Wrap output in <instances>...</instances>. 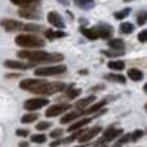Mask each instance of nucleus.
Segmentation results:
<instances>
[{
  "instance_id": "nucleus-1",
  "label": "nucleus",
  "mask_w": 147,
  "mask_h": 147,
  "mask_svg": "<svg viewBox=\"0 0 147 147\" xmlns=\"http://www.w3.org/2000/svg\"><path fill=\"white\" fill-rule=\"evenodd\" d=\"M20 58H25L30 62H40V63H45V62H59L63 59V56L59 53H48L44 51H21L17 53Z\"/></svg>"
},
{
  "instance_id": "nucleus-2",
  "label": "nucleus",
  "mask_w": 147,
  "mask_h": 147,
  "mask_svg": "<svg viewBox=\"0 0 147 147\" xmlns=\"http://www.w3.org/2000/svg\"><path fill=\"white\" fill-rule=\"evenodd\" d=\"M80 32L89 40H97V39H109L114 34V28L109 25H99L90 28L80 27Z\"/></svg>"
},
{
  "instance_id": "nucleus-3",
  "label": "nucleus",
  "mask_w": 147,
  "mask_h": 147,
  "mask_svg": "<svg viewBox=\"0 0 147 147\" xmlns=\"http://www.w3.org/2000/svg\"><path fill=\"white\" fill-rule=\"evenodd\" d=\"M16 44L22 48H40V47L45 45V41L41 38L36 35H31V34H22V35H18L14 39Z\"/></svg>"
},
{
  "instance_id": "nucleus-4",
  "label": "nucleus",
  "mask_w": 147,
  "mask_h": 147,
  "mask_svg": "<svg viewBox=\"0 0 147 147\" xmlns=\"http://www.w3.org/2000/svg\"><path fill=\"white\" fill-rule=\"evenodd\" d=\"M66 88V84L62 83V81H54V83H44L43 85H40L38 89H36L35 93L38 94H56L62 92Z\"/></svg>"
},
{
  "instance_id": "nucleus-5",
  "label": "nucleus",
  "mask_w": 147,
  "mask_h": 147,
  "mask_svg": "<svg viewBox=\"0 0 147 147\" xmlns=\"http://www.w3.org/2000/svg\"><path fill=\"white\" fill-rule=\"evenodd\" d=\"M67 67L65 65L61 66H48V67H40V69L35 70L36 76H52V75H59L66 71Z\"/></svg>"
},
{
  "instance_id": "nucleus-6",
  "label": "nucleus",
  "mask_w": 147,
  "mask_h": 147,
  "mask_svg": "<svg viewBox=\"0 0 147 147\" xmlns=\"http://www.w3.org/2000/svg\"><path fill=\"white\" fill-rule=\"evenodd\" d=\"M44 83H47V81L43 80V79H25V80H22L20 83V88L23 89V90L35 93L36 89L40 85H43Z\"/></svg>"
},
{
  "instance_id": "nucleus-7",
  "label": "nucleus",
  "mask_w": 147,
  "mask_h": 147,
  "mask_svg": "<svg viewBox=\"0 0 147 147\" xmlns=\"http://www.w3.org/2000/svg\"><path fill=\"white\" fill-rule=\"evenodd\" d=\"M49 103L48 99L45 98H30L27 99V101L23 103V107H25L26 110H39L41 109V107L47 106V105Z\"/></svg>"
},
{
  "instance_id": "nucleus-8",
  "label": "nucleus",
  "mask_w": 147,
  "mask_h": 147,
  "mask_svg": "<svg viewBox=\"0 0 147 147\" xmlns=\"http://www.w3.org/2000/svg\"><path fill=\"white\" fill-rule=\"evenodd\" d=\"M70 109H71L70 105H54V106H51L45 111V116L47 117L58 116V115H61L62 112H65L66 110H70Z\"/></svg>"
},
{
  "instance_id": "nucleus-9",
  "label": "nucleus",
  "mask_w": 147,
  "mask_h": 147,
  "mask_svg": "<svg viewBox=\"0 0 147 147\" xmlns=\"http://www.w3.org/2000/svg\"><path fill=\"white\" fill-rule=\"evenodd\" d=\"M102 130V128L101 127H94V128H92V129H85L84 130V133L80 136V137L78 138L79 140V142L80 143H85V142H88V141H90L92 138H94L97 134H98L99 132Z\"/></svg>"
},
{
  "instance_id": "nucleus-10",
  "label": "nucleus",
  "mask_w": 147,
  "mask_h": 147,
  "mask_svg": "<svg viewBox=\"0 0 147 147\" xmlns=\"http://www.w3.org/2000/svg\"><path fill=\"white\" fill-rule=\"evenodd\" d=\"M123 134V129H115V128H109L107 130L103 132V137L99 140L98 143H102V142H110V141L115 140L116 137Z\"/></svg>"
},
{
  "instance_id": "nucleus-11",
  "label": "nucleus",
  "mask_w": 147,
  "mask_h": 147,
  "mask_svg": "<svg viewBox=\"0 0 147 147\" xmlns=\"http://www.w3.org/2000/svg\"><path fill=\"white\" fill-rule=\"evenodd\" d=\"M1 26L7 31H18V30H23V27H25L23 23L14 21V20H3Z\"/></svg>"
},
{
  "instance_id": "nucleus-12",
  "label": "nucleus",
  "mask_w": 147,
  "mask_h": 147,
  "mask_svg": "<svg viewBox=\"0 0 147 147\" xmlns=\"http://www.w3.org/2000/svg\"><path fill=\"white\" fill-rule=\"evenodd\" d=\"M48 22L51 25H53L54 27L63 28L65 27V21L61 17V14H58L57 12H49L48 13Z\"/></svg>"
},
{
  "instance_id": "nucleus-13",
  "label": "nucleus",
  "mask_w": 147,
  "mask_h": 147,
  "mask_svg": "<svg viewBox=\"0 0 147 147\" xmlns=\"http://www.w3.org/2000/svg\"><path fill=\"white\" fill-rule=\"evenodd\" d=\"M18 13H20L21 17L26 18V20H38V18H40V16L36 12L35 8H23Z\"/></svg>"
},
{
  "instance_id": "nucleus-14",
  "label": "nucleus",
  "mask_w": 147,
  "mask_h": 147,
  "mask_svg": "<svg viewBox=\"0 0 147 147\" xmlns=\"http://www.w3.org/2000/svg\"><path fill=\"white\" fill-rule=\"evenodd\" d=\"M10 3L22 8H36L40 5V0H10Z\"/></svg>"
},
{
  "instance_id": "nucleus-15",
  "label": "nucleus",
  "mask_w": 147,
  "mask_h": 147,
  "mask_svg": "<svg viewBox=\"0 0 147 147\" xmlns=\"http://www.w3.org/2000/svg\"><path fill=\"white\" fill-rule=\"evenodd\" d=\"M4 65L9 69H20V70H27L32 66V63H25L21 61H5Z\"/></svg>"
},
{
  "instance_id": "nucleus-16",
  "label": "nucleus",
  "mask_w": 147,
  "mask_h": 147,
  "mask_svg": "<svg viewBox=\"0 0 147 147\" xmlns=\"http://www.w3.org/2000/svg\"><path fill=\"white\" fill-rule=\"evenodd\" d=\"M81 115H85V112L81 111V110H80V111H72V112H69V114H66L61 120H59V121H61V124H69L70 121L78 119V117L81 116Z\"/></svg>"
},
{
  "instance_id": "nucleus-17",
  "label": "nucleus",
  "mask_w": 147,
  "mask_h": 147,
  "mask_svg": "<svg viewBox=\"0 0 147 147\" xmlns=\"http://www.w3.org/2000/svg\"><path fill=\"white\" fill-rule=\"evenodd\" d=\"M74 3H75L76 7L80 8V9H83V10L92 9V8L94 7V4H96L94 0H74Z\"/></svg>"
},
{
  "instance_id": "nucleus-18",
  "label": "nucleus",
  "mask_w": 147,
  "mask_h": 147,
  "mask_svg": "<svg viewBox=\"0 0 147 147\" xmlns=\"http://www.w3.org/2000/svg\"><path fill=\"white\" fill-rule=\"evenodd\" d=\"M90 120L92 119H88V117H85V119H81V120H79V121H76V123H74V124H71L69 127V132L71 133V132H75V130H80L81 128L84 127V125H86V124H89L90 123Z\"/></svg>"
},
{
  "instance_id": "nucleus-19",
  "label": "nucleus",
  "mask_w": 147,
  "mask_h": 147,
  "mask_svg": "<svg viewBox=\"0 0 147 147\" xmlns=\"http://www.w3.org/2000/svg\"><path fill=\"white\" fill-rule=\"evenodd\" d=\"M94 99H96V97H94V96H89V97H86V98L80 99V101L76 102V103H75V107H76L78 110H84L86 106H89L90 103H93Z\"/></svg>"
},
{
  "instance_id": "nucleus-20",
  "label": "nucleus",
  "mask_w": 147,
  "mask_h": 147,
  "mask_svg": "<svg viewBox=\"0 0 147 147\" xmlns=\"http://www.w3.org/2000/svg\"><path fill=\"white\" fill-rule=\"evenodd\" d=\"M107 99H103V101H99V102H97V103H94L93 106H90V107H88L86 110H84V112H85V115H89V114H93V112H97L98 110H101L102 107L105 106V105L107 103Z\"/></svg>"
},
{
  "instance_id": "nucleus-21",
  "label": "nucleus",
  "mask_w": 147,
  "mask_h": 147,
  "mask_svg": "<svg viewBox=\"0 0 147 147\" xmlns=\"http://www.w3.org/2000/svg\"><path fill=\"white\" fill-rule=\"evenodd\" d=\"M105 79L109 81H115V83H120V84H125L127 79L123 75H119V74H107L105 75Z\"/></svg>"
},
{
  "instance_id": "nucleus-22",
  "label": "nucleus",
  "mask_w": 147,
  "mask_h": 147,
  "mask_svg": "<svg viewBox=\"0 0 147 147\" xmlns=\"http://www.w3.org/2000/svg\"><path fill=\"white\" fill-rule=\"evenodd\" d=\"M66 32L63 31H53V30H47L45 31V38H48L49 40H54V39L58 38H65Z\"/></svg>"
},
{
  "instance_id": "nucleus-23",
  "label": "nucleus",
  "mask_w": 147,
  "mask_h": 147,
  "mask_svg": "<svg viewBox=\"0 0 147 147\" xmlns=\"http://www.w3.org/2000/svg\"><path fill=\"white\" fill-rule=\"evenodd\" d=\"M128 76H129V79H132V80L134 81H140L143 79V74L141 70L138 69H130L128 70Z\"/></svg>"
},
{
  "instance_id": "nucleus-24",
  "label": "nucleus",
  "mask_w": 147,
  "mask_h": 147,
  "mask_svg": "<svg viewBox=\"0 0 147 147\" xmlns=\"http://www.w3.org/2000/svg\"><path fill=\"white\" fill-rule=\"evenodd\" d=\"M109 47L111 49H117V51H124L125 43L121 40V39H112V40L109 41Z\"/></svg>"
},
{
  "instance_id": "nucleus-25",
  "label": "nucleus",
  "mask_w": 147,
  "mask_h": 147,
  "mask_svg": "<svg viewBox=\"0 0 147 147\" xmlns=\"http://www.w3.org/2000/svg\"><path fill=\"white\" fill-rule=\"evenodd\" d=\"M107 66L111 70H115V71H123L125 67V63L123 61H110L107 63Z\"/></svg>"
},
{
  "instance_id": "nucleus-26",
  "label": "nucleus",
  "mask_w": 147,
  "mask_h": 147,
  "mask_svg": "<svg viewBox=\"0 0 147 147\" xmlns=\"http://www.w3.org/2000/svg\"><path fill=\"white\" fill-rule=\"evenodd\" d=\"M120 32L121 34H132L133 31H134V26L132 25V23H129V22H124V23H121L120 25Z\"/></svg>"
},
{
  "instance_id": "nucleus-27",
  "label": "nucleus",
  "mask_w": 147,
  "mask_h": 147,
  "mask_svg": "<svg viewBox=\"0 0 147 147\" xmlns=\"http://www.w3.org/2000/svg\"><path fill=\"white\" fill-rule=\"evenodd\" d=\"M39 119V115L38 114H26L22 116V119H21V121L23 123V124H30V123H34L35 120Z\"/></svg>"
},
{
  "instance_id": "nucleus-28",
  "label": "nucleus",
  "mask_w": 147,
  "mask_h": 147,
  "mask_svg": "<svg viewBox=\"0 0 147 147\" xmlns=\"http://www.w3.org/2000/svg\"><path fill=\"white\" fill-rule=\"evenodd\" d=\"M137 23L140 26H143L147 23V10H141L137 14Z\"/></svg>"
},
{
  "instance_id": "nucleus-29",
  "label": "nucleus",
  "mask_w": 147,
  "mask_h": 147,
  "mask_svg": "<svg viewBox=\"0 0 147 147\" xmlns=\"http://www.w3.org/2000/svg\"><path fill=\"white\" fill-rule=\"evenodd\" d=\"M129 13H130V9H129V8H125V9H123V10L115 12L114 13V17L116 18V20H124V18H127L128 16H129Z\"/></svg>"
},
{
  "instance_id": "nucleus-30",
  "label": "nucleus",
  "mask_w": 147,
  "mask_h": 147,
  "mask_svg": "<svg viewBox=\"0 0 147 147\" xmlns=\"http://www.w3.org/2000/svg\"><path fill=\"white\" fill-rule=\"evenodd\" d=\"M31 141H32L34 143H44L47 141V136L43 134V133H40V134H34V136H31Z\"/></svg>"
},
{
  "instance_id": "nucleus-31",
  "label": "nucleus",
  "mask_w": 147,
  "mask_h": 147,
  "mask_svg": "<svg viewBox=\"0 0 147 147\" xmlns=\"http://www.w3.org/2000/svg\"><path fill=\"white\" fill-rule=\"evenodd\" d=\"M80 93H81V89L72 88V86H70V88L67 89V92H66L67 97H70V98H76V97H78Z\"/></svg>"
},
{
  "instance_id": "nucleus-32",
  "label": "nucleus",
  "mask_w": 147,
  "mask_h": 147,
  "mask_svg": "<svg viewBox=\"0 0 147 147\" xmlns=\"http://www.w3.org/2000/svg\"><path fill=\"white\" fill-rule=\"evenodd\" d=\"M103 54L109 57H119V56H123L124 54V51H117V49H111V51H103L102 52Z\"/></svg>"
},
{
  "instance_id": "nucleus-33",
  "label": "nucleus",
  "mask_w": 147,
  "mask_h": 147,
  "mask_svg": "<svg viewBox=\"0 0 147 147\" xmlns=\"http://www.w3.org/2000/svg\"><path fill=\"white\" fill-rule=\"evenodd\" d=\"M142 136H143V130L137 129V130H134L133 133H130V141L136 142V141H138L141 137H142Z\"/></svg>"
},
{
  "instance_id": "nucleus-34",
  "label": "nucleus",
  "mask_w": 147,
  "mask_h": 147,
  "mask_svg": "<svg viewBox=\"0 0 147 147\" xmlns=\"http://www.w3.org/2000/svg\"><path fill=\"white\" fill-rule=\"evenodd\" d=\"M23 30H25V31H41V30H43V26H39V25H25Z\"/></svg>"
},
{
  "instance_id": "nucleus-35",
  "label": "nucleus",
  "mask_w": 147,
  "mask_h": 147,
  "mask_svg": "<svg viewBox=\"0 0 147 147\" xmlns=\"http://www.w3.org/2000/svg\"><path fill=\"white\" fill-rule=\"evenodd\" d=\"M51 125L52 124L49 121H40L39 124H36V129L38 130H45V129H48Z\"/></svg>"
},
{
  "instance_id": "nucleus-36",
  "label": "nucleus",
  "mask_w": 147,
  "mask_h": 147,
  "mask_svg": "<svg viewBox=\"0 0 147 147\" xmlns=\"http://www.w3.org/2000/svg\"><path fill=\"white\" fill-rule=\"evenodd\" d=\"M62 134H63V130L58 128V129H54L53 132H51V138H61Z\"/></svg>"
},
{
  "instance_id": "nucleus-37",
  "label": "nucleus",
  "mask_w": 147,
  "mask_h": 147,
  "mask_svg": "<svg viewBox=\"0 0 147 147\" xmlns=\"http://www.w3.org/2000/svg\"><path fill=\"white\" fill-rule=\"evenodd\" d=\"M138 40L141 43H147V30H143L138 34Z\"/></svg>"
},
{
  "instance_id": "nucleus-38",
  "label": "nucleus",
  "mask_w": 147,
  "mask_h": 147,
  "mask_svg": "<svg viewBox=\"0 0 147 147\" xmlns=\"http://www.w3.org/2000/svg\"><path fill=\"white\" fill-rule=\"evenodd\" d=\"M130 141V134H124L119 141H117V145H123V143H127Z\"/></svg>"
},
{
  "instance_id": "nucleus-39",
  "label": "nucleus",
  "mask_w": 147,
  "mask_h": 147,
  "mask_svg": "<svg viewBox=\"0 0 147 147\" xmlns=\"http://www.w3.org/2000/svg\"><path fill=\"white\" fill-rule=\"evenodd\" d=\"M16 134L20 136V137H27V136H28V130L27 129H18L17 132H16Z\"/></svg>"
},
{
  "instance_id": "nucleus-40",
  "label": "nucleus",
  "mask_w": 147,
  "mask_h": 147,
  "mask_svg": "<svg viewBox=\"0 0 147 147\" xmlns=\"http://www.w3.org/2000/svg\"><path fill=\"white\" fill-rule=\"evenodd\" d=\"M62 143V140H58V141H54V142H52L51 143V147H57V146H59Z\"/></svg>"
},
{
  "instance_id": "nucleus-41",
  "label": "nucleus",
  "mask_w": 147,
  "mask_h": 147,
  "mask_svg": "<svg viewBox=\"0 0 147 147\" xmlns=\"http://www.w3.org/2000/svg\"><path fill=\"white\" fill-rule=\"evenodd\" d=\"M58 3H61L62 5H65V7H67V5L70 4V0H57Z\"/></svg>"
},
{
  "instance_id": "nucleus-42",
  "label": "nucleus",
  "mask_w": 147,
  "mask_h": 147,
  "mask_svg": "<svg viewBox=\"0 0 147 147\" xmlns=\"http://www.w3.org/2000/svg\"><path fill=\"white\" fill-rule=\"evenodd\" d=\"M99 88H103V85H97V86H93L90 90H99Z\"/></svg>"
},
{
  "instance_id": "nucleus-43",
  "label": "nucleus",
  "mask_w": 147,
  "mask_h": 147,
  "mask_svg": "<svg viewBox=\"0 0 147 147\" xmlns=\"http://www.w3.org/2000/svg\"><path fill=\"white\" fill-rule=\"evenodd\" d=\"M27 146H28L27 142H21L20 143V147H27Z\"/></svg>"
},
{
  "instance_id": "nucleus-44",
  "label": "nucleus",
  "mask_w": 147,
  "mask_h": 147,
  "mask_svg": "<svg viewBox=\"0 0 147 147\" xmlns=\"http://www.w3.org/2000/svg\"><path fill=\"white\" fill-rule=\"evenodd\" d=\"M79 74H80V75L81 74H88V71H86V70H83V71H79Z\"/></svg>"
},
{
  "instance_id": "nucleus-45",
  "label": "nucleus",
  "mask_w": 147,
  "mask_h": 147,
  "mask_svg": "<svg viewBox=\"0 0 147 147\" xmlns=\"http://www.w3.org/2000/svg\"><path fill=\"white\" fill-rule=\"evenodd\" d=\"M143 90H145L146 94H147V84H145V86H143Z\"/></svg>"
},
{
  "instance_id": "nucleus-46",
  "label": "nucleus",
  "mask_w": 147,
  "mask_h": 147,
  "mask_svg": "<svg viewBox=\"0 0 147 147\" xmlns=\"http://www.w3.org/2000/svg\"><path fill=\"white\" fill-rule=\"evenodd\" d=\"M145 110H146V112H147V103H146V106H145Z\"/></svg>"
},
{
  "instance_id": "nucleus-47",
  "label": "nucleus",
  "mask_w": 147,
  "mask_h": 147,
  "mask_svg": "<svg viewBox=\"0 0 147 147\" xmlns=\"http://www.w3.org/2000/svg\"><path fill=\"white\" fill-rule=\"evenodd\" d=\"M78 147H86V146H85V145H84V146H78Z\"/></svg>"
},
{
  "instance_id": "nucleus-48",
  "label": "nucleus",
  "mask_w": 147,
  "mask_h": 147,
  "mask_svg": "<svg viewBox=\"0 0 147 147\" xmlns=\"http://www.w3.org/2000/svg\"><path fill=\"white\" fill-rule=\"evenodd\" d=\"M124 1H132V0H124Z\"/></svg>"
},
{
  "instance_id": "nucleus-49",
  "label": "nucleus",
  "mask_w": 147,
  "mask_h": 147,
  "mask_svg": "<svg viewBox=\"0 0 147 147\" xmlns=\"http://www.w3.org/2000/svg\"><path fill=\"white\" fill-rule=\"evenodd\" d=\"M146 133H147V128H146Z\"/></svg>"
},
{
  "instance_id": "nucleus-50",
  "label": "nucleus",
  "mask_w": 147,
  "mask_h": 147,
  "mask_svg": "<svg viewBox=\"0 0 147 147\" xmlns=\"http://www.w3.org/2000/svg\"><path fill=\"white\" fill-rule=\"evenodd\" d=\"M101 147H106V146H101Z\"/></svg>"
}]
</instances>
